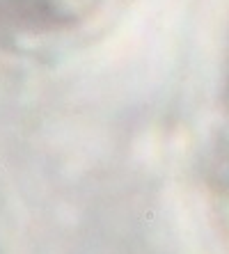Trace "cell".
I'll return each instance as SVG.
<instances>
[{"label":"cell","mask_w":229,"mask_h":254,"mask_svg":"<svg viewBox=\"0 0 229 254\" xmlns=\"http://www.w3.org/2000/svg\"><path fill=\"white\" fill-rule=\"evenodd\" d=\"M110 0H7L5 16L35 32H62L83 25Z\"/></svg>","instance_id":"cell-1"},{"label":"cell","mask_w":229,"mask_h":254,"mask_svg":"<svg viewBox=\"0 0 229 254\" xmlns=\"http://www.w3.org/2000/svg\"><path fill=\"white\" fill-rule=\"evenodd\" d=\"M5 5H7V0H0V14H5Z\"/></svg>","instance_id":"cell-2"}]
</instances>
